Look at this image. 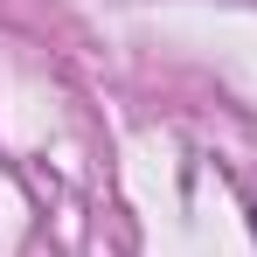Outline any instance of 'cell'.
<instances>
[{"label":"cell","mask_w":257,"mask_h":257,"mask_svg":"<svg viewBox=\"0 0 257 257\" xmlns=\"http://www.w3.org/2000/svg\"><path fill=\"white\" fill-rule=\"evenodd\" d=\"M250 236H257V202H250Z\"/></svg>","instance_id":"cell-1"}]
</instances>
